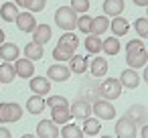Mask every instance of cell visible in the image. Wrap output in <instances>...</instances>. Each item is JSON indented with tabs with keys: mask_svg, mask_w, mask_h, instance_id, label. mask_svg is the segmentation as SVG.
Segmentation results:
<instances>
[{
	"mask_svg": "<svg viewBox=\"0 0 148 138\" xmlns=\"http://www.w3.org/2000/svg\"><path fill=\"white\" fill-rule=\"evenodd\" d=\"M55 23L65 33L67 31H73V29H77V12L71 6H59L55 10Z\"/></svg>",
	"mask_w": 148,
	"mask_h": 138,
	"instance_id": "cell-1",
	"label": "cell"
},
{
	"mask_svg": "<svg viewBox=\"0 0 148 138\" xmlns=\"http://www.w3.org/2000/svg\"><path fill=\"white\" fill-rule=\"evenodd\" d=\"M21 118H23V108L18 104L14 102L0 104V124H12V122H18Z\"/></svg>",
	"mask_w": 148,
	"mask_h": 138,
	"instance_id": "cell-2",
	"label": "cell"
},
{
	"mask_svg": "<svg viewBox=\"0 0 148 138\" xmlns=\"http://www.w3.org/2000/svg\"><path fill=\"white\" fill-rule=\"evenodd\" d=\"M99 95L103 97V100H118L120 95H122V83H120V79L118 77H108L101 85H99Z\"/></svg>",
	"mask_w": 148,
	"mask_h": 138,
	"instance_id": "cell-3",
	"label": "cell"
},
{
	"mask_svg": "<svg viewBox=\"0 0 148 138\" xmlns=\"http://www.w3.org/2000/svg\"><path fill=\"white\" fill-rule=\"evenodd\" d=\"M91 112L97 116V120H114L116 118V108L112 106L110 100H103V97H99L91 104Z\"/></svg>",
	"mask_w": 148,
	"mask_h": 138,
	"instance_id": "cell-4",
	"label": "cell"
},
{
	"mask_svg": "<svg viewBox=\"0 0 148 138\" xmlns=\"http://www.w3.org/2000/svg\"><path fill=\"white\" fill-rule=\"evenodd\" d=\"M79 47V39H77V35H73L71 31H67L65 35H61L59 37V41H57V49H61V51H65L67 55H75V49Z\"/></svg>",
	"mask_w": 148,
	"mask_h": 138,
	"instance_id": "cell-5",
	"label": "cell"
},
{
	"mask_svg": "<svg viewBox=\"0 0 148 138\" xmlns=\"http://www.w3.org/2000/svg\"><path fill=\"white\" fill-rule=\"evenodd\" d=\"M136 124L132 120H128L126 116H122L116 122V138H136Z\"/></svg>",
	"mask_w": 148,
	"mask_h": 138,
	"instance_id": "cell-6",
	"label": "cell"
},
{
	"mask_svg": "<svg viewBox=\"0 0 148 138\" xmlns=\"http://www.w3.org/2000/svg\"><path fill=\"white\" fill-rule=\"evenodd\" d=\"M146 61H148V53H146L144 47H142V49H134V51H126V63H128L132 69L144 67Z\"/></svg>",
	"mask_w": 148,
	"mask_h": 138,
	"instance_id": "cell-7",
	"label": "cell"
},
{
	"mask_svg": "<svg viewBox=\"0 0 148 138\" xmlns=\"http://www.w3.org/2000/svg\"><path fill=\"white\" fill-rule=\"evenodd\" d=\"M126 118H128V120H132L136 126H142V124H146V122H148V110H146L142 104H134V106H130V108H128Z\"/></svg>",
	"mask_w": 148,
	"mask_h": 138,
	"instance_id": "cell-8",
	"label": "cell"
},
{
	"mask_svg": "<svg viewBox=\"0 0 148 138\" xmlns=\"http://www.w3.org/2000/svg\"><path fill=\"white\" fill-rule=\"evenodd\" d=\"M47 77H49L51 81L63 83V81H67V79L71 77V69L65 67L63 63H55V65H51V67L47 69Z\"/></svg>",
	"mask_w": 148,
	"mask_h": 138,
	"instance_id": "cell-9",
	"label": "cell"
},
{
	"mask_svg": "<svg viewBox=\"0 0 148 138\" xmlns=\"http://www.w3.org/2000/svg\"><path fill=\"white\" fill-rule=\"evenodd\" d=\"M37 136L39 138H57L59 136V128L53 120H41L37 124Z\"/></svg>",
	"mask_w": 148,
	"mask_h": 138,
	"instance_id": "cell-10",
	"label": "cell"
},
{
	"mask_svg": "<svg viewBox=\"0 0 148 138\" xmlns=\"http://www.w3.org/2000/svg\"><path fill=\"white\" fill-rule=\"evenodd\" d=\"M14 23H16V29L23 31V33H33L37 29V21H35L33 12H18Z\"/></svg>",
	"mask_w": 148,
	"mask_h": 138,
	"instance_id": "cell-11",
	"label": "cell"
},
{
	"mask_svg": "<svg viewBox=\"0 0 148 138\" xmlns=\"http://www.w3.org/2000/svg\"><path fill=\"white\" fill-rule=\"evenodd\" d=\"M14 71H16V77H23V79H29L35 75V63L31 59H16L14 61Z\"/></svg>",
	"mask_w": 148,
	"mask_h": 138,
	"instance_id": "cell-12",
	"label": "cell"
},
{
	"mask_svg": "<svg viewBox=\"0 0 148 138\" xmlns=\"http://www.w3.org/2000/svg\"><path fill=\"white\" fill-rule=\"evenodd\" d=\"M140 75H138V69H126V71H122V75H120V83H122V87H126V89H136L138 85H140Z\"/></svg>",
	"mask_w": 148,
	"mask_h": 138,
	"instance_id": "cell-13",
	"label": "cell"
},
{
	"mask_svg": "<svg viewBox=\"0 0 148 138\" xmlns=\"http://www.w3.org/2000/svg\"><path fill=\"white\" fill-rule=\"evenodd\" d=\"M69 110H71V116H73V118H77V120H85V118H89V114H91V104L83 97V100L73 102V106H71Z\"/></svg>",
	"mask_w": 148,
	"mask_h": 138,
	"instance_id": "cell-14",
	"label": "cell"
},
{
	"mask_svg": "<svg viewBox=\"0 0 148 138\" xmlns=\"http://www.w3.org/2000/svg\"><path fill=\"white\" fill-rule=\"evenodd\" d=\"M31 91L37 95H45L51 91V79L49 77H31Z\"/></svg>",
	"mask_w": 148,
	"mask_h": 138,
	"instance_id": "cell-15",
	"label": "cell"
},
{
	"mask_svg": "<svg viewBox=\"0 0 148 138\" xmlns=\"http://www.w3.org/2000/svg\"><path fill=\"white\" fill-rule=\"evenodd\" d=\"M18 55H21L18 45H14V43H2V45H0V59H2V61H8V63L16 61Z\"/></svg>",
	"mask_w": 148,
	"mask_h": 138,
	"instance_id": "cell-16",
	"label": "cell"
},
{
	"mask_svg": "<svg viewBox=\"0 0 148 138\" xmlns=\"http://www.w3.org/2000/svg\"><path fill=\"white\" fill-rule=\"evenodd\" d=\"M71 118H73V116H71V110H69V106H63V108H51V120H53L57 126H63V124H67Z\"/></svg>",
	"mask_w": 148,
	"mask_h": 138,
	"instance_id": "cell-17",
	"label": "cell"
},
{
	"mask_svg": "<svg viewBox=\"0 0 148 138\" xmlns=\"http://www.w3.org/2000/svg\"><path fill=\"white\" fill-rule=\"evenodd\" d=\"M108 29H110V21H108V16H106V14H101V16H93V19H91L89 35H97V37H101Z\"/></svg>",
	"mask_w": 148,
	"mask_h": 138,
	"instance_id": "cell-18",
	"label": "cell"
},
{
	"mask_svg": "<svg viewBox=\"0 0 148 138\" xmlns=\"http://www.w3.org/2000/svg\"><path fill=\"white\" fill-rule=\"evenodd\" d=\"M51 37H53V31H51L49 25H41V27L37 25V29L33 31V41H35L37 45H45V43H49Z\"/></svg>",
	"mask_w": 148,
	"mask_h": 138,
	"instance_id": "cell-19",
	"label": "cell"
},
{
	"mask_svg": "<svg viewBox=\"0 0 148 138\" xmlns=\"http://www.w3.org/2000/svg\"><path fill=\"white\" fill-rule=\"evenodd\" d=\"M110 29H112V33L116 37H124L130 31V25H128V21L124 16H114V21L110 23Z\"/></svg>",
	"mask_w": 148,
	"mask_h": 138,
	"instance_id": "cell-20",
	"label": "cell"
},
{
	"mask_svg": "<svg viewBox=\"0 0 148 138\" xmlns=\"http://www.w3.org/2000/svg\"><path fill=\"white\" fill-rule=\"evenodd\" d=\"M45 106H47V104H45L43 95H37V93H35V95H31V97L27 100V112H29V114H35V116H37V114H41V112L45 110Z\"/></svg>",
	"mask_w": 148,
	"mask_h": 138,
	"instance_id": "cell-21",
	"label": "cell"
},
{
	"mask_svg": "<svg viewBox=\"0 0 148 138\" xmlns=\"http://www.w3.org/2000/svg\"><path fill=\"white\" fill-rule=\"evenodd\" d=\"M0 16H2V21H6V23H14L16 16H18V6L14 2L2 4V6H0Z\"/></svg>",
	"mask_w": 148,
	"mask_h": 138,
	"instance_id": "cell-22",
	"label": "cell"
},
{
	"mask_svg": "<svg viewBox=\"0 0 148 138\" xmlns=\"http://www.w3.org/2000/svg\"><path fill=\"white\" fill-rule=\"evenodd\" d=\"M103 12L106 16H120V12H124V0H106Z\"/></svg>",
	"mask_w": 148,
	"mask_h": 138,
	"instance_id": "cell-23",
	"label": "cell"
},
{
	"mask_svg": "<svg viewBox=\"0 0 148 138\" xmlns=\"http://www.w3.org/2000/svg\"><path fill=\"white\" fill-rule=\"evenodd\" d=\"M43 55H45L43 45H37L35 41H33V43H29V45L25 47V57H27V59H31V61H41V59H43Z\"/></svg>",
	"mask_w": 148,
	"mask_h": 138,
	"instance_id": "cell-24",
	"label": "cell"
},
{
	"mask_svg": "<svg viewBox=\"0 0 148 138\" xmlns=\"http://www.w3.org/2000/svg\"><path fill=\"white\" fill-rule=\"evenodd\" d=\"M69 69H71L73 73H77V75L85 73V71H87V59H85L83 55H73V57L69 59Z\"/></svg>",
	"mask_w": 148,
	"mask_h": 138,
	"instance_id": "cell-25",
	"label": "cell"
},
{
	"mask_svg": "<svg viewBox=\"0 0 148 138\" xmlns=\"http://www.w3.org/2000/svg\"><path fill=\"white\" fill-rule=\"evenodd\" d=\"M89 69H91V75L93 77H106V73H108V61L103 57H95L91 61Z\"/></svg>",
	"mask_w": 148,
	"mask_h": 138,
	"instance_id": "cell-26",
	"label": "cell"
},
{
	"mask_svg": "<svg viewBox=\"0 0 148 138\" xmlns=\"http://www.w3.org/2000/svg\"><path fill=\"white\" fill-rule=\"evenodd\" d=\"M16 77V71H14V65H10L8 61L0 65V83H12Z\"/></svg>",
	"mask_w": 148,
	"mask_h": 138,
	"instance_id": "cell-27",
	"label": "cell"
},
{
	"mask_svg": "<svg viewBox=\"0 0 148 138\" xmlns=\"http://www.w3.org/2000/svg\"><path fill=\"white\" fill-rule=\"evenodd\" d=\"M59 134L63 136V138H83L85 134H83V130L79 128V126H75V124H63V128L59 130Z\"/></svg>",
	"mask_w": 148,
	"mask_h": 138,
	"instance_id": "cell-28",
	"label": "cell"
},
{
	"mask_svg": "<svg viewBox=\"0 0 148 138\" xmlns=\"http://www.w3.org/2000/svg\"><path fill=\"white\" fill-rule=\"evenodd\" d=\"M120 41L118 37H108L106 41H101V51H106V55H118L120 53Z\"/></svg>",
	"mask_w": 148,
	"mask_h": 138,
	"instance_id": "cell-29",
	"label": "cell"
},
{
	"mask_svg": "<svg viewBox=\"0 0 148 138\" xmlns=\"http://www.w3.org/2000/svg\"><path fill=\"white\" fill-rule=\"evenodd\" d=\"M83 134L85 136H95V134H99V130H101V126H99V120L97 118H85L83 120Z\"/></svg>",
	"mask_w": 148,
	"mask_h": 138,
	"instance_id": "cell-30",
	"label": "cell"
},
{
	"mask_svg": "<svg viewBox=\"0 0 148 138\" xmlns=\"http://www.w3.org/2000/svg\"><path fill=\"white\" fill-rule=\"evenodd\" d=\"M83 45H85L87 53H91V55H95V53L101 51V39H99L97 35H87V39H85Z\"/></svg>",
	"mask_w": 148,
	"mask_h": 138,
	"instance_id": "cell-31",
	"label": "cell"
},
{
	"mask_svg": "<svg viewBox=\"0 0 148 138\" xmlns=\"http://www.w3.org/2000/svg\"><path fill=\"white\" fill-rule=\"evenodd\" d=\"M134 31L138 33V37L146 39L148 37V19H136L134 21Z\"/></svg>",
	"mask_w": 148,
	"mask_h": 138,
	"instance_id": "cell-32",
	"label": "cell"
},
{
	"mask_svg": "<svg viewBox=\"0 0 148 138\" xmlns=\"http://www.w3.org/2000/svg\"><path fill=\"white\" fill-rule=\"evenodd\" d=\"M71 8L77 14H85L89 12V0H71Z\"/></svg>",
	"mask_w": 148,
	"mask_h": 138,
	"instance_id": "cell-33",
	"label": "cell"
},
{
	"mask_svg": "<svg viewBox=\"0 0 148 138\" xmlns=\"http://www.w3.org/2000/svg\"><path fill=\"white\" fill-rule=\"evenodd\" d=\"M49 108H63V106H69V102H67V97H63V95H49V100L45 102Z\"/></svg>",
	"mask_w": 148,
	"mask_h": 138,
	"instance_id": "cell-34",
	"label": "cell"
},
{
	"mask_svg": "<svg viewBox=\"0 0 148 138\" xmlns=\"http://www.w3.org/2000/svg\"><path fill=\"white\" fill-rule=\"evenodd\" d=\"M77 29H79L81 33L89 35V29H91V19H89L87 14H81V16H77Z\"/></svg>",
	"mask_w": 148,
	"mask_h": 138,
	"instance_id": "cell-35",
	"label": "cell"
},
{
	"mask_svg": "<svg viewBox=\"0 0 148 138\" xmlns=\"http://www.w3.org/2000/svg\"><path fill=\"white\" fill-rule=\"evenodd\" d=\"M45 4H47V0H31L29 10H31V12H43Z\"/></svg>",
	"mask_w": 148,
	"mask_h": 138,
	"instance_id": "cell-36",
	"label": "cell"
},
{
	"mask_svg": "<svg viewBox=\"0 0 148 138\" xmlns=\"http://www.w3.org/2000/svg\"><path fill=\"white\" fill-rule=\"evenodd\" d=\"M53 59H55V61H69L71 55H67L65 51H61V49L55 47V49H53Z\"/></svg>",
	"mask_w": 148,
	"mask_h": 138,
	"instance_id": "cell-37",
	"label": "cell"
},
{
	"mask_svg": "<svg viewBox=\"0 0 148 138\" xmlns=\"http://www.w3.org/2000/svg\"><path fill=\"white\" fill-rule=\"evenodd\" d=\"M144 47V43L140 41V39H132L128 45H126V51H134V49H142Z\"/></svg>",
	"mask_w": 148,
	"mask_h": 138,
	"instance_id": "cell-38",
	"label": "cell"
},
{
	"mask_svg": "<svg viewBox=\"0 0 148 138\" xmlns=\"http://www.w3.org/2000/svg\"><path fill=\"white\" fill-rule=\"evenodd\" d=\"M0 138H12L10 130H8V128H4V126H0Z\"/></svg>",
	"mask_w": 148,
	"mask_h": 138,
	"instance_id": "cell-39",
	"label": "cell"
},
{
	"mask_svg": "<svg viewBox=\"0 0 148 138\" xmlns=\"http://www.w3.org/2000/svg\"><path fill=\"white\" fill-rule=\"evenodd\" d=\"M14 4H16V6H21V8H29L31 0H14Z\"/></svg>",
	"mask_w": 148,
	"mask_h": 138,
	"instance_id": "cell-40",
	"label": "cell"
},
{
	"mask_svg": "<svg viewBox=\"0 0 148 138\" xmlns=\"http://www.w3.org/2000/svg\"><path fill=\"white\" fill-rule=\"evenodd\" d=\"M140 136H142V138H148V124H142V130H140Z\"/></svg>",
	"mask_w": 148,
	"mask_h": 138,
	"instance_id": "cell-41",
	"label": "cell"
},
{
	"mask_svg": "<svg viewBox=\"0 0 148 138\" xmlns=\"http://www.w3.org/2000/svg\"><path fill=\"white\" fill-rule=\"evenodd\" d=\"M136 6H148V0H132Z\"/></svg>",
	"mask_w": 148,
	"mask_h": 138,
	"instance_id": "cell-42",
	"label": "cell"
},
{
	"mask_svg": "<svg viewBox=\"0 0 148 138\" xmlns=\"http://www.w3.org/2000/svg\"><path fill=\"white\" fill-rule=\"evenodd\" d=\"M142 77H144V81L148 83V65H144V75H142Z\"/></svg>",
	"mask_w": 148,
	"mask_h": 138,
	"instance_id": "cell-43",
	"label": "cell"
},
{
	"mask_svg": "<svg viewBox=\"0 0 148 138\" xmlns=\"http://www.w3.org/2000/svg\"><path fill=\"white\" fill-rule=\"evenodd\" d=\"M2 43H4V31L0 29V45H2Z\"/></svg>",
	"mask_w": 148,
	"mask_h": 138,
	"instance_id": "cell-44",
	"label": "cell"
},
{
	"mask_svg": "<svg viewBox=\"0 0 148 138\" xmlns=\"http://www.w3.org/2000/svg\"><path fill=\"white\" fill-rule=\"evenodd\" d=\"M21 138H39V136H35V134H23Z\"/></svg>",
	"mask_w": 148,
	"mask_h": 138,
	"instance_id": "cell-45",
	"label": "cell"
},
{
	"mask_svg": "<svg viewBox=\"0 0 148 138\" xmlns=\"http://www.w3.org/2000/svg\"><path fill=\"white\" fill-rule=\"evenodd\" d=\"M101 138H114V136H101Z\"/></svg>",
	"mask_w": 148,
	"mask_h": 138,
	"instance_id": "cell-46",
	"label": "cell"
},
{
	"mask_svg": "<svg viewBox=\"0 0 148 138\" xmlns=\"http://www.w3.org/2000/svg\"><path fill=\"white\" fill-rule=\"evenodd\" d=\"M146 12H148V6H146Z\"/></svg>",
	"mask_w": 148,
	"mask_h": 138,
	"instance_id": "cell-47",
	"label": "cell"
}]
</instances>
